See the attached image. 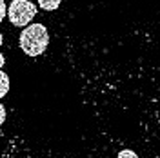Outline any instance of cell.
<instances>
[{
	"label": "cell",
	"mask_w": 160,
	"mask_h": 158,
	"mask_svg": "<svg viewBox=\"0 0 160 158\" xmlns=\"http://www.w3.org/2000/svg\"><path fill=\"white\" fill-rule=\"evenodd\" d=\"M20 49L24 51L28 57H38L42 55L48 44H49V35L46 26L42 24H31L20 35Z\"/></svg>",
	"instance_id": "obj_1"
},
{
	"label": "cell",
	"mask_w": 160,
	"mask_h": 158,
	"mask_svg": "<svg viewBox=\"0 0 160 158\" xmlns=\"http://www.w3.org/2000/svg\"><path fill=\"white\" fill-rule=\"evenodd\" d=\"M35 15H37V6L29 0H13L8 9L11 24L17 27H28L29 22L35 18Z\"/></svg>",
	"instance_id": "obj_2"
},
{
	"label": "cell",
	"mask_w": 160,
	"mask_h": 158,
	"mask_svg": "<svg viewBox=\"0 0 160 158\" xmlns=\"http://www.w3.org/2000/svg\"><path fill=\"white\" fill-rule=\"evenodd\" d=\"M9 91V77L0 69V98H4Z\"/></svg>",
	"instance_id": "obj_3"
},
{
	"label": "cell",
	"mask_w": 160,
	"mask_h": 158,
	"mask_svg": "<svg viewBox=\"0 0 160 158\" xmlns=\"http://www.w3.org/2000/svg\"><path fill=\"white\" fill-rule=\"evenodd\" d=\"M60 2H62V0H38V6L46 11H53L60 6Z\"/></svg>",
	"instance_id": "obj_4"
},
{
	"label": "cell",
	"mask_w": 160,
	"mask_h": 158,
	"mask_svg": "<svg viewBox=\"0 0 160 158\" xmlns=\"http://www.w3.org/2000/svg\"><path fill=\"white\" fill-rule=\"evenodd\" d=\"M117 158H138V156H137L131 149H124V151H120L118 153V156Z\"/></svg>",
	"instance_id": "obj_5"
},
{
	"label": "cell",
	"mask_w": 160,
	"mask_h": 158,
	"mask_svg": "<svg viewBox=\"0 0 160 158\" xmlns=\"http://www.w3.org/2000/svg\"><path fill=\"white\" fill-rule=\"evenodd\" d=\"M6 13H8V9H6V2H4V0H0V22L4 20Z\"/></svg>",
	"instance_id": "obj_6"
},
{
	"label": "cell",
	"mask_w": 160,
	"mask_h": 158,
	"mask_svg": "<svg viewBox=\"0 0 160 158\" xmlns=\"http://www.w3.org/2000/svg\"><path fill=\"white\" fill-rule=\"evenodd\" d=\"M6 122V109H4V106L0 104V126Z\"/></svg>",
	"instance_id": "obj_7"
},
{
	"label": "cell",
	"mask_w": 160,
	"mask_h": 158,
	"mask_svg": "<svg viewBox=\"0 0 160 158\" xmlns=\"http://www.w3.org/2000/svg\"><path fill=\"white\" fill-rule=\"evenodd\" d=\"M4 62H6V58H4V55H2V53H0V67H2V66H4Z\"/></svg>",
	"instance_id": "obj_8"
},
{
	"label": "cell",
	"mask_w": 160,
	"mask_h": 158,
	"mask_svg": "<svg viewBox=\"0 0 160 158\" xmlns=\"http://www.w3.org/2000/svg\"><path fill=\"white\" fill-rule=\"evenodd\" d=\"M2 40H4V38H2V33H0V46H2Z\"/></svg>",
	"instance_id": "obj_9"
}]
</instances>
